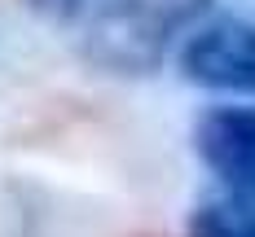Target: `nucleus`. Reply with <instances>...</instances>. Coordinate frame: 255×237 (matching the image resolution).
I'll return each mask as SVG.
<instances>
[{
	"label": "nucleus",
	"mask_w": 255,
	"mask_h": 237,
	"mask_svg": "<svg viewBox=\"0 0 255 237\" xmlns=\"http://www.w3.org/2000/svg\"><path fill=\"white\" fill-rule=\"evenodd\" d=\"M194 150L233 198L255 202V105H211L194 123Z\"/></svg>",
	"instance_id": "3"
},
{
	"label": "nucleus",
	"mask_w": 255,
	"mask_h": 237,
	"mask_svg": "<svg viewBox=\"0 0 255 237\" xmlns=\"http://www.w3.org/2000/svg\"><path fill=\"white\" fill-rule=\"evenodd\" d=\"M110 75H150L211 0H26Z\"/></svg>",
	"instance_id": "1"
},
{
	"label": "nucleus",
	"mask_w": 255,
	"mask_h": 237,
	"mask_svg": "<svg viewBox=\"0 0 255 237\" xmlns=\"http://www.w3.org/2000/svg\"><path fill=\"white\" fill-rule=\"evenodd\" d=\"M180 75L211 92L255 97V22L216 18L194 26L180 44Z\"/></svg>",
	"instance_id": "2"
},
{
	"label": "nucleus",
	"mask_w": 255,
	"mask_h": 237,
	"mask_svg": "<svg viewBox=\"0 0 255 237\" xmlns=\"http://www.w3.org/2000/svg\"><path fill=\"white\" fill-rule=\"evenodd\" d=\"M189 237H255V202L251 198H211L189 215Z\"/></svg>",
	"instance_id": "4"
}]
</instances>
